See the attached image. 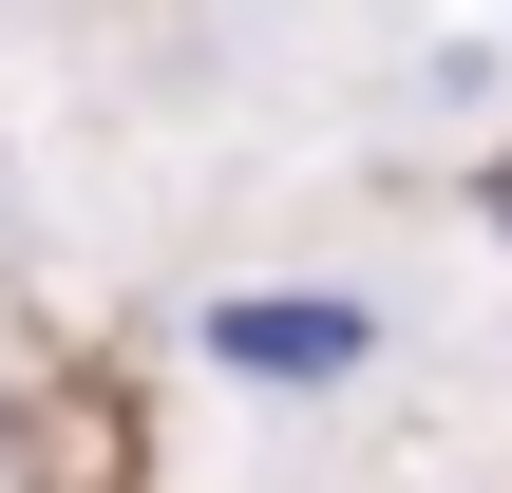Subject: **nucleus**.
Here are the masks:
<instances>
[{"label":"nucleus","mask_w":512,"mask_h":493,"mask_svg":"<svg viewBox=\"0 0 512 493\" xmlns=\"http://www.w3.org/2000/svg\"><path fill=\"white\" fill-rule=\"evenodd\" d=\"M190 342H209L228 380L323 399V380H361V361H380V304H361V285H228V304H190Z\"/></svg>","instance_id":"nucleus-1"},{"label":"nucleus","mask_w":512,"mask_h":493,"mask_svg":"<svg viewBox=\"0 0 512 493\" xmlns=\"http://www.w3.org/2000/svg\"><path fill=\"white\" fill-rule=\"evenodd\" d=\"M494 228H512V171H494Z\"/></svg>","instance_id":"nucleus-2"}]
</instances>
